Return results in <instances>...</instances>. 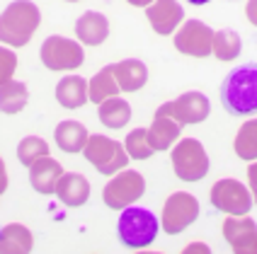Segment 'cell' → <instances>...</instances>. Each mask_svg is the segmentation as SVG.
<instances>
[{
	"mask_svg": "<svg viewBox=\"0 0 257 254\" xmlns=\"http://www.w3.org/2000/svg\"><path fill=\"white\" fill-rule=\"evenodd\" d=\"M56 99L63 109H80L87 104V80L80 75H66L56 85Z\"/></svg>",
	"mask_w": 257,
	"mask_h": 254,
	"instance_id": "cell-19",
	"label": "cell"
},
{
	"mask_svg": "<svg viewBox=\"0 0 257 254\" xmlns=\"http://www.w3.org/2000/svg\"><path fill=\"white\" fill-rule=\"evenodd\" d=\"M119 92L121 90H119V83H116V78H114V66H104L87 83V99L92 104H102L104 99L116 97Z\"/></svg>",
	"mask_w": 257,
	"mask_h": 254,
	"instance_id": "cell-21",
	"label": "cell"
},
{
	"mask_svg": "<svg viewBox=\"0 0 257 254\" xmlns=\"http://www.w3.org/2000/svg\"><path fill=\"white\" fill-rule=\"evenodd\" d=\"M61 174H63L61 162L46 155L29 167V184H32V189L37 194L51 196V194H56V184L61 179Z\"/></svg>",
	"mask_w": 257,
	"mask_h": 254,
	"instance_id": "cell-15",
	"label": "cell"
},
{
	"mask_svg": "<svg viewBox=\"0 0 257 254\" xmlns=\"http://www.w3.org/2000/svg\"><path fill=\"white\" fill-rule=\"evenodd\" d=\"M124 148H126L131 160H148L156 153L151 148V143H148V128H134L126 136V141H124Z\"/></svg>",
	"mask_w": 257,
	"mask_h": 254,
	"instance_id": "cell-28",
	"label": "cell"
},
{
	"mask_svg": "<svg viewBox=\"0 0 257 254\" xmlns=\"http://www.w3.org/2000/svg\"><path fill=\"white\" fill-rule=\"evenodd\" d=\"M46 155H49V143L44 141L42 136H27L17 145V160L25 167H32L37 160H42Z\"/></svg>",
	"mask_w": 257,
	"mask_h": 254,
	"instance_id": "cell-27",
	"label": "cell"
},
{
	"mask_svg": "<svg viewBox=\"0 0 257 254\" xmlns=\"http://www.w3.org/2000/svg\"><path fill=\"white\" fill-rule=\"evenodd\" d=\"M114 78L121 92H139L148 83V68L139 58H126L114 63Z\"/></svg>",
	"mask_w": 257,
	"mask_h": 254,
	"instance_id": "cell-18",
	"label": "cell"
},
{
	"mask_svg": "<svg viewBox=\"0 0 257 254\" xmlns=\"http://www.w3.org/2000/svg\"><path fill=\"white\" fill-rule=\"evenodd\" d=\"M146 194V179L136 169H119L112 174V179L102 189V201L112 211H124L126 206H134Z\"/></svg>",
	"mask_w": 257,
	"mask_h": 254,
	"instance_id": "cell-5",
	"label": "cell"
},
{
	"mask_svg": "<svg viewBox=\"0 0 257 254\" xmlns=\"http://www.w3.org/2000/svg\"><path fill=\"white\" fill-rule=\"evenodd\" d=\"M39 58L49 71H78L83 63H85V51H83V44L73 42L68 37H61L54 34L49 39H44L42 49H39Z\"/></svg>",
	"mask_w": 257,
	"mask_h": 254,
	"instance_id": "cell-7",
	"label": "cell"
},
{
	"mask_svg": "<svg viewBox=\"0 0 257 254\" xmlns=\"http://www.w3.org/2000/svg\"><path fill=\"white\" fill-rule=\"evenodd\" d=\"M168 107H170L172 119L180 121L182 126L201 124V121H206V116H209V112H211L209 97L201 95V92H197V90L185 92V95H180L177 99L168 102Z\"/></svg>",
	"mask_w": 257,
	"mask_h": 254,
	"instance_id": "cell-13",
	"label": "cell"
},
{
	"mask_svg": "<svg viewBox=\"0 0 257 254\" xmlns=\"http://www.w3.org/2000/svg\"><path fill=\"white\" fill-rule=\"evenodd\" d=\"M252 191V203H257V189H250Z\"/></svg>",
	"mask_w": 257,
	"mask_h": 254,
	"instance_id": "cell-36",
	"label": "cell"
},
{
	"mask_svg": "<svg viewBox=\"0 0 257 254\" xmlns=\"http://www.w3.org/2000/svg\"><path fill=\"white\" fill-rule=\"evenodd\" d=\"M75 37L85 46H100L109 37V20L102 13L87 10L80 15V20L75 22Z\"/></svg>",
	"mask_w": 257,
	"mask_h": 254,
	"instance_id": "cell-17",
	"label": "cell"
},
{
	"mask_svg": "<svg viewBox=\"0 0 257 254\" xmlns=\"http://www.w3.org/2000/svg\"><path fill=\"white\" fill-rule=\"evenodd\" d=\"M197 218H199V201H197V196L194 194H187V191H175L163 203L160 227L168 235H180Z\"/></svg>",
	"mask_w": 257,
	"mask_h": 254,
	"instance_id": "cell-8",
	"label": "cell"
},
{
	"mask_svg": "<svg viewBox=\"0 0 257 254\" xmlns=\"http://www.w3.org/2000/svg\"><path fill=\"white\" fill-rule=\"evenodd\" d=\"M247 186L257 189V160H252V165L247 167Z\"/></svg>",
	"mask_w": 257,
	"mask_h": 254,
	"instance_id": "cell-32",
	"label": "cell"
},
{
	"mask_svg": "<svg viewBox=\"0 0 257 254\" xmlns=\"http://www.w3.org/2000/svg\"><path fill=\"white\" fill-rule=\"evenodd\" d=\"M128 5H134V8H148L153 0H126Z\"/></svg>",
	"mask_w": 257,
	"mask_h": 254,
	"instance_id": "cell-34",
	"label": "cell"
},
{
	"mask_svg": "<svg viewBox=\"0 0 257 254\" xmlns=\"http://www.w3.org/2000/svg\"><path fill=\"white\" fill-rule=\"evenodd\" d=\"M211 206L228 215H245L252 208V191L238 179H218L211 186Z\"/></svg>",
	"mask_w": 257,
	"mask_h": 254,
	"instance_id": "cell-9",
	"label": "cell"
},
{
	"mask_svg": "<svg viewBox=\"0 0 257 254\" xmlns=\"http://www.w3.org/2000/svg\"><path fill=\"white\" fill-rule=\"evenodd\" d=\"M180 136H182V124L172 119L168 102L160 104L156 116H153V124L148 128V143H151V148L153 150H168V148H172L175 143L180 141Z\"/></svg>",
	"mask_w": 257,
	"mask_h": 254,
	"instance_id": "cell-14",
	"label": "cell"
},
{
	"mask_svg": "<svg viewBox=\"0 0 257 254\" xmlns=\"http://www.w3.org/2000/svg\"><path fill=\"white\" fill-rule=\"evenodd\" d=\"M42 25V13L32 0H13L0 13V42L13 49L27 46Z\"/></svg>",
	"mask_w": 257,
	"mask_h": 254,
	"instance_id": "cell-2",
	"label": "cell"
},
{
	"mask_svg": "<svg viewBox=\"0 0 257 254\" xmlns=\"http://www.w3.org/2000/svg\"><path fill=\"white\" fill-rule=\"evenodd\" d=\"M87 138H90L87 128L80 121H71V119L61 121L56 131H54V141H56V145L63 153H83Z\"/></svg>",
	"mask_w": 257,
	"mask_h": 254,
	"instance_id": "cell-20",
	"label": "cell"
},
{
	"mask_svg": "<svg viewBox=\"0 0 257 254\" xmlns=\"http://www.w3.org/2000/svg\"><path fill=\"white\" fill-rule=\"evenodd\" d=\"M175 49L192 58H209L214 44V29L201 20H185L175 32Z\"/></svg>",
	"mask_w": 257,
	"mask_h": 254,
	"instance_id": "cell-10",
	"label": "cell"
},
{
	"mask_svg": "<svg viewBox=\"0 0 257 254\" xmlns=\"http://www.w3.org/2000/svg\"><path fill=\"white\" fill-rule=\"evenodd\" d=\"M32 247H34V237H32L27 225L10 223V225L0 227V252L25 254L32 252Z\"/></svg>",
	"mask_w": 257,
	"mask_h": 254,
	"instance_id": "cell-23",
	"label": "cell"
},
{
	"mask_svg": "<svg viewBox=\"0 0 257 254\" xmlns=\"http://www.w3.org/2000/svg\"><path fill=\"white\" fill-rule=\"evenodd\" d=\"M146 20L156 34L168 37V34H175L177 27L185 22V10L177 0H153L146 8Z\"/></svg>",
	"mask_w": 257,
	"mask_h": 254,
	"instance_id": "cell-12",
	"label": "cell"
},
{
	"mask_svg": "<svg viewBox=\"0 0 257 254\" xmlns=\"http://www.w3.org/2000/svg\"><path fill=\"white\" fill-rule=\"evenodd\" d=\"M17 71V54L10 46H0V85L10 83Z\"/></svg>",
	"mask_w": 257,
	"mask_h": 254,
	"instance_id": "cell-29",
	"label": "cell"
},
{
	"mask_svg": "<svg viewBox=\"0 0 257 254\" xmlns=\"http://www.w3.org/2000/svg\"><path fill=\"white\" fill-rule=\"evenodd\" d=\"M185 252H192V254H201V252H211L206 242H189L185 247Z\"/></svg>",
	"mask_w": 257,
	"mask_h": 254,
	"instance_id": "cell-31",
	"label": "cell"
},
{
	"mask_svg": "<svg viewBox=\"0 0 257 254\" xmlns=\"http://www.w3.org/2000/svg\"><path fill=\"white\" fill-rule=\"evenodd\" d=\"M158 230H160V220L148 208H141V206H126L116 223L119 242L131 249L151 247L158 237Z\"/></svg>",
	"mask_w": 257,
	"mask_h": 254,
	"instance_id": "cell-3",
	"label": "cell"
},
{
	"mask_svg": "<svg viewBox=\"0 0 257 254\" xmlns=\"http://www.w3.org/2000/svg\"><path fill=\"white\" fill-rule=\"evenodd\" d=\"M223 237L238 254H257V223L245 215H228L223 220Z\"/></svg>",
	"mask_w": 257,
	"mask_h": 254,
	"instance_id": "cell-11",
	"label": "cell"
},
{
	"mask_svg": "<svg viewBox=\"0 0 257 254\" xmlns=\"http://www.w3.org/2000/svg\"><path fill=\"white\" fill-rule=\"evenodd\" d=\"M221 102L233 116H250L257 112V63L238 66L223 78Z\"/></svg>",
	"mask_w": 257,
	"mask_h": 254,
	"instance_id": "cell-1",
	"label": "cell"
},
{
	"mask_svg": "<svg viewBox=\"0 0 257 254\" xmlns=\"http://www.w3.org/2000/svg\"><path fill=\"white\" fill-rule=\"evenodd\" d=\"M245 17H247V22L257 27V0H247V5H245Z\"/></svg>",
	"mask_w": 257,
	"mask_h": 254,
	"instance_id": "cell-30",
	"label": "cell"
},
{
	"mask_svg": "<svg viewBox=\"0 0 257 254\" xmlns=\"http://www.w3.org/2000/svg\"><path fill=\"white\" fill-rule=\"evenodd\" d=\"M170 160L177 179L182 182H199L209 174V155L197 138H180L172 148Z\"/></svg>",
	"mask_w": 257,
	"mask_h": 254,
	"instance_id": "cell-6",
	"label": "cell"
},
{
	"mask_svg": "<svg viewBox=\"0 0 257 254\" xmlns=\"http://www.w3.org/2000/svg\"><path fill=\"white\" fill-rule=\"evenodd\" d=\"M56 196L63 206L80 208L90 198V182L78 172H63L56 184Z\"/></svg>",
	"mask_w": 257,
	"mask_h": 254,
	"instance_id": "cell-16",
	"label": "cell"
},
{
	"mask_svg": "<svg viewBox=\"0 0 257 254\" xmlns=\"http://www.w3.org/2000/svg\"><path fill=\"white\" fill-rule=\"evenodd\" d=\"M5 189H8V169H5V162L0 157V196L5 194Z\"/></svg>",
	"mask_w": 257,
	"mask_h": 254,
	"instance_id": "cell-33",
	"label": "cell"
},
{
	"mask_svg": "<svg viewBox=\"0 0 257 254\" xmlns=\"http://www.w3.org/2000/svg\"><path fill=\"white\" fill-rule=\"evenodd\" d=\"M66 3H80V0H66Z\"/></svg>",
	"mask_w": 257,
	"mask_h": 254,
	"instance_id": "cell-37",
	"label": "cell"
},
{
	"mask_svg": "<svg viewBox=\"0 0 257 254\" xmlns=\"http://www.w3.org/2000/svg\"><path fill=\"white\" fill-rule=\"evenodd\" d=\"M83 155L104 177L116 174L119 169H124L128 165L126 148L114 138H107V136H100V133H90L85 148H83Z\"/></svg>",
	"mask_w": 257,
	"mask_h": 254,
	"instance_id": "cell-4",
	"label": "cell"
},
{
	"mask_svg": "<svg viewBox=\"0 0 257 254\" xmlns=\"http://www.w3.org/2000/svg\"><path fill=\"white\" fill-rule=\"evenodd\" d=\"M29 102V90L20 80L0 85V112L3 114H20Z\"/></svg>",
	"mask_w": 257,
	"mask_h": 254,
	"instance_id": "cell-24",
	"label": "cell"
},
{
	"mask_svg": "<svg viewBox=\"0 0 257 254\" xmlns=\"http://www.w3.org/2000/svg\"><path fill=\"white\" fill-rule=\"evenodd\" d=\"M187 3H192V5H206V3H211V0H187Z\"/></svg>",
	"mask_w": 257,
	"mask_h": 254,
	"instance_id": "cell-35",
	"label": "cell"
},
{
	"mask_svg": "<svg viewBox=\"0 0 257 254\" xmlns=\"http://www.w3.org/2000/svg\"><path fill=\"white\" fill-rule=\"evenodd\" d=\"M240 49H243V42H240V34L238 32H233V29H218V32H214L211 54L218 61H233V58H238L240 56Z\"/></svg>",
	"mask_w": 257,
	"mask_h": 254,
	"instance_id": "cell-25",
	"label": "cell"
},
{
	"mask_svg": "<svg viewBox=\"0 0 257 254\" xmlns=\"http://www.w3.org/2000/svg\"><path fill=\"white\" fill-rule=\"evenodd\" d=\"M233 150L240 160H247V162L257 160V119H250L238 128V136L233 141Z\"/></svg>",
	"mask_w": 257,
	"mask_h": 254,
	"instance_id": "cell-26",
	"label": "cell"
},
{
	"mask_svg": "<svg viewBox=\"0 0 257 254\" xmlns=\"http://www.w3.org/2000/svg\"><path fill=\"white\" fill-rule=\"evenodd\" d=\"M97 116H100V124L107 128H124L131 119V104L126 99H121L119 95L116 97L104 99L102 104H97Z\"/></svg>",
	"mask_w": 257,
	"mask_h": 254,
	"instance_id": "cell-22",
	"label": "cell"
}]
</instances>
